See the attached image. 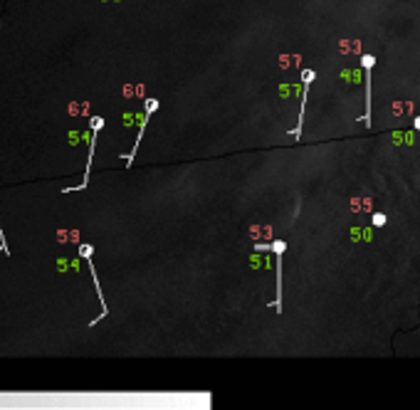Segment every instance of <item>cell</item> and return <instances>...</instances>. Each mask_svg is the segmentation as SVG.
I'll return each mask as SVG.
<instances>
[{
	"label": "cell",
	"instance_id": "3",
	"mask_svg": "<svg viewBox=\"0 0 420 410\" xmlns=\"http://www.w3.org/2000/svg\"><path fill=\"white\" fill-rule=\"evenodd\" d=\"M0 252L10 254V250H8V242H5V235H3V222H0Z\"/></svg>",
	"mask_w": 420,
	"mask_h": 410
},
{
	"label": "cell",
	"instance_id": "2",
	"mask_svg": "<svg viewBox=\"0 0 420 410\" xmlns=\"http://www.w3.org/2000/svg\"><path fill=\"white\" fill-rule=\"evenodd\" d=\"M159 109V101L156 99H146V111H143V119H141V129H139V136H136V146H134V151L129 154V156H124V161H126V166H131V161H134V156H136V151H139V146H141V138H143V131H146V124H148V119H151V114Z\"/></svg>",
	"mask_w": 420,
	"mask_h": 410
},
{
	"label": "cell",
	"instance_id": "1",
	"mask_svg": "<svg viewBox=\"0 0 420 410\" xmlns=\"http://www.w3.org/2000/svg\"><path fill=\"white\" fill-rule=\"evenodd\" d=\"M92 124V146H89V156H87V168H84V178H82V185H74V188H64L62 193H72V191H84L89 185V173H92V161H94V151H97V136L104 126V119L101 117H92L89 119Z\"/></svg>",
	"mask_w": 420,
	"mask_h": 410
}]
</instances>
